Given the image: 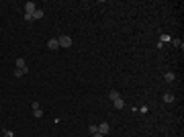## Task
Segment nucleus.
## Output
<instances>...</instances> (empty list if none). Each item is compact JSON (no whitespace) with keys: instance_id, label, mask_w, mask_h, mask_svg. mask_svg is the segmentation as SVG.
<instances>
[{"instance_id":"obj_1","label":"nucleus","mask_w":184,"mask_h":137,"mask_svg":"<svg viewBox=\"0 0 184 137\" xmlns=\"http://www.w3.org/2000/svg\"><path fill=\"white\" fill-rule=\"evenodd\" d=\"M57 43H59V47H72V37L61 35V37H57Z\"/></svg>"},{"instance_id":"obj_2","label":"nucleus","mask_w":184,"mask_h":137,"mask_svg":"<svg viewBox=\"0 0 184 137\" xmlns=\"http://www.w3.org/2000/svg\"><path fill=\"white\" fill-rule=\"evenodd\" d=\"M31 106H33V115H35V119H41V117H43V110H41L39 102H33Z\"/></svg>"},{"instance_id":"obj_15","label":"nucleus","mask_w":184,"mask_h":137,"mask_svg":"<svg viewBox=\"0 0 184 137\" xmlns=\"http://www.w3.org/2000/svg\"><path fill=\"white\" fill-rule=\"evenodd\" d=\"M172 41H174V45H176V47H182V41H180V39H172Z\"/></svg>"},{"instance_id":"obj_10","label":"nucleus","mask_w":184,"mask_h":137,"mask_svg":"<svg viewBox=\"0 0 184 137\" xmlns=\"http://www.w3.org/2000/svg\"><path fill=\"white\" fill-rule=\"evenodd\" d=\"M108 98H110V100H117V98H121V94H119L117 90H110V92H108Z\"/></svg>"},{"instance_id":"obj_9","label":"nucleus","mask_w":184,"mask_h":137,"mask_svg":"<svg viewBox=\"0 0 184 137\" xmlns=\"http://www.w3.org/2000/svg\"><path fill=\"white\" fill-rule=\"evenodd\" d=\"M164 102H174V94H172V92H166V94H164Z\"/></svg>"},{"instance_id":"obj_3","label":"nucleus","mask_w":184,"mask_h":137,"mask_svg":"<svg viewBox=\"0 0 184 137\" xmlns=\"http://www.w3.org/2000/svg\"><path fill=\"white\" fill-rule=\"evenodd\" d=\"M98 133H100V135H108L110 133V125H108V123H100V125H98Z\"/></svg>"},{"instance_id":"obj_12","label":"nucleus","mask_w":184,"mask_h":137,"mask_svg":"<svg viewBox=\"0 0 184 137\" xmlns=\"http://www.w3.org/2000/svg\"><path fill=\"white\" fill-rule=\"evenodd\" d=\"M113 102H115L117 108H123V106H125V100H123V98H117V100H113Z\"/></svg>"},{"instance_id":"obj_4","label":"nucleus","mask_w":184,"mask_h":137,"mask_svg":"<svg viewBox=\"0 0 184 137\" xmlns=\"http://www.w3.org/2000/svg\"><path fill=\"white\" fill-rule=\"evenodd\" d=\"M35 10H37V4L35 2H27V4H25V15H33Z\"/></svg>"},{"instance_id":"obj_14","label":"nucleus","mask_w":184,"mask_h":137,"mask_svg":"<svg viewBox=\"0 0 184 137\" xmlns=\"http://www.w3.org/2000/svg\"><path fill=\"white\" fill-rule=\"evenodd\" d=\"M2 135H4V137H15V133H12L10 129H4V133H2Z\"/></svg>"},{"instance_id":"obj_7","label":"nucleus","mask_w":184,"mask_h":137,"mask_svg":"<svg viewBox=\"0 0 184 137\" xmlns=\"http://www.w3.org/2000/svg\"><path fill=\"white\" fill-rule=\"evenodd\" d=\"M43 15H45V12H43L41 8H37V10L33 12V21H39V19H43Z\"/></svg>"},{"instance_id":"obj_6","label":"nucleus","mask_w":184,"mask_h":137,"mask_svg":"<svg viewBox=\"0 0 184 137\" xmlns=\"http://www.w3.org/2000/svg\"><path fill=\"white\" fill-rule=\"evenodd\" d=\"M17 68H19V70H29V68H27V61H25L23 57H17Z\"/></svg>"},{"instance_id":"obj_13","label":"nucleus","mask_w":184,"mask_h":137,"mask_svg":"<svg viewBox=\"0 0 184 137\" xmlns=\"http://www.w3.org/2000/svg\"><path fill=\"white\" fill-rule=\"evenodd\" d=\"M88 131H90V135L98 133V125H94V123H92V125H88Z\"/></svg>"},{"instance_id":"obj_8","label":"nucleus","mask_w":184,"mask_h":137,"mask_svg":"<svg viewBox=\"0 0 184 137\" xmlns=\"http://www.w3.org/2000/svg\"><path fill=\"white\" fill-rule=\"evenodd\" d=\"M47 47H49V49H59V43H57V39H49Z\"/></svg>"},{"instance_id":"obj_16","label":"nucleus","mask_w":184,"mask_h":137,"mask_svg":"<svg viewBox=\"0 0 184 137\" xmlns=\"http://www.w3.org/2000/svg\"><path fill=\"white\" fill-rule=\"evenodd\" d=\"M92 137H104V135H100V133H94V135H92Z\"/></svg>"},{"instance_id":"obj_5","label":"nucleus","mask_w":184,"mask_h":137,"mask_svg":"<svg viewBox=\"0 0 184 137\" xmlns=\"http://www.w3.org/2000/svg\"><path fill=\"white\" fill-rule=\"evenodd\" d=\"M164 80H166L168 84H172V82L176 80V74H174V72H166V74H164Z\"/></svg>"},{"instance_id":"obj_11","label":"nucleus","mask_w":184,"mask_h":137,"mask_svg":"<svg viewBox=\"0 0 184 137\" xmlns=\"http://www.w3.org/2000/svg\"><path fill=\"white\" fill-rule=\"evenodd\" d=\"M29 70H19V68H15V78H21V76H25Z\"/></svg>"}]
</instances>
